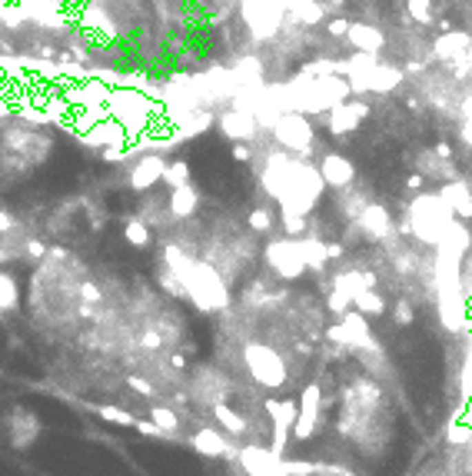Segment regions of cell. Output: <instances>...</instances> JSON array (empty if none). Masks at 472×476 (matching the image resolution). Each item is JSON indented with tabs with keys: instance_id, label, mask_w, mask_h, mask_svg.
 Listing matches in <instances>:
<instances>
[{
	"instance_id": "obj_1",
	"label": "cell",
	"mask_w": 472,
	"mask_h": 476,
	"mask_svg": "<svg viewBox=\"0 0 472 476\" xmlns=\"http://www.w3.org/2000/svg\"><path fill=\"white\" fill-rule=\"evenodd\" d=\"M183 284V290L189 293V300L200 306V310H223L227 306V286H223V280L213 273L209 267H189L187 277L180 280Z\"/></svg>"
},
{
	"instance_id": "obj_2",
	"label": "cell",
	"mask_w": 472,
	"mask_h": 476,
	"mask_svg": "<svg viewBox=\"0 0 472 476\" xmlns=\"http://www.w3.org/2000/svg\"><path fill=\"white\" fill-rule=\"evenodd\" d=\"M243 363H246V370H249V377L260 386H266V390H276V386L286 383V366L280 360V353L263 346V343H249L243 350Z\"/></svg>"
},
{
	"instance_id": "obj_3",
	"label": "cell",
	"mask_w": 472,
	"mask_h": 476,
	"mask_svg": "<svg viewBox=\"0 0 472 476\" xmlns=\"http://www.w3.org/2000/svg\"><path fill=\"white\" fill-rule=\"evenodd\" d=\"M240 466L249 476H286L283 457L266 450V446H243L240 450Z\"/></svg>"
},
{
	"instance_id": "obj_4",
	"label": "cell",
	"mask_w": 472,
	"mask_h": 476,
	"mask_svg": "<svg viewBox=\"0 0 472 476\" xmlns=\"http://www.w3.org/2000/svg\"><path fill=\"white\" fill-rule=\"evenodd\" d=\"M266 413L273 417V453H283V446H286V430L296 423V403L289 400H266Z\"/></svg>"
},
{
	"instance_id": "obj_5",
	"label": "cell",
	"mask_w": 472,
	"mask_h": 476,
	"mask_svg": "<svg viewBox=\"0 0 472 476\" xmlns=\"http://www.w3.org/2000/svg\"><path fill=\"white\" fill-rule=\"evenodd\" d=\"M266 257H269V264L280 270L283 277H300L302 270H306V260H302V250L300 244H273V247L266 250Z\"/></svg>"
},
{
	"instance_id": "obj_6",
	"label": "cell",
	"mask_w": 472,
	"mask_h": 476,
	"mask_svg": "<svg viewBox=\"0 0 472 476\" xmlns=\"http://www.w3.org/2000/svg\"><path fill=\"white\" fill-rule=\"evenodd\" d=\"M300 419H296V439H309L316 433V417H320V386L309 383L302 390V400H300Z\"/></svg>"
},
{
	"instance_id": "obj_7",
	"label": "cell",
	"mask_w": 472,
	"mask_h": 476,
	"mask_svg": "<svg viewBox=\"0 0 472 476\" xmlns=\"http://www.w3.org/2000/svg\"><path fill=\"white\" fill-rule=\"evenodd\" d=\"M329 337L340 343H349V346H369L373 343V337H369V326H366V320L359 317V313H349V317H342L340 326H333L329 330Z\"/></svg>"
},
{
	"instance_id": "obj_8",
	"label": "cell",
	"mask_w": 472,
	"mask_h": 476,
	"mask_svg": "<svg viewBox=\"0 0 472 476\" xmlns=\"http://www.w3.org/2000/svg\"><path fill=\"white\" fill-rule=\"evenodd\" d=\"M10 433H14V446L17 450H27L34 439H37V433H40V419L30 413V410H14L10 413Z\"/></svg>"
},
{
	"instance_id": "obj_9",
	"label": "cell",
	"mask_w": 472,
	"mask_h": 476,
	"mask_svg": "<svg viewBox=\"0 0 472 476\" xmlns=\"http://www.w3.org/2000/svg\"><path fill=\"white\" fill-rule=\"evenodd\" d=\"M189 446H193L196 453H203V457H223V453H229V443L223 439V433H220V430H213V426L196 430L193 439H189Z\"/></svg>"
},
{
	"instance_id": "obj_10",
	"label": "cell",
	"mask_w": 472,
	"mask_h": 476,
	"mask_svg": "<svg viewBox=\"0 0 472 476\" xmlns=\"http://www.w3.org/2000/svg\"><path fill=\"white\" fill-rule=\"evenodd\" d=\"M322 177L333 184V187H342V184H349V177H353V167L342 160V157H329L326 163H322Z\"/></svg>"
},
{
	"instance_id": "obj_11",
	"label": "cell",
	"mask_w": 472,
	"mask_h": 476,
	"mask_svg": "<svg viewBox=\"0 0 472 476\" xmlns=\"http://www.w3.org/2000/svg\"><path fill=\"white\" fill-rule=\"evenodd\" d=\"M213 413H216V419L227 426V433H236V437H243V433H246V419L240 417V413H233L223 400L213 403Z\"/></svg>"
},
{
	"instance_id": "obj_12",
	"label": "cell",
	"mask_w": 472,
	"mask_h": 476,
	"mask_svg": "<svg viewBox=\"0 0 472 476\" xmlns=\"http://www.w3.org/2000/svg\"><path fill=\"white\" fill-rule=\"evenodd\" d=\"M20 293H17V280L10 273H0V313H10L17 310Z\"/></svg>"
},
{
	"instance_id": "obj_13",
	"label": "cell",
	"mask_w": 472,
	"mask_h": 476,
	"mask_svg": "<svg viewBox=\"0 0 472 476\" xmlns=\"http://www.w3.org/2000/svg\"><path fill=\"white\" fill-rule=\"evenodd\" d=\"M150 419L167 433V437H173L176 430H180V419H176V413H173L170 406H160V403H153L150 406Z\"/></svg>"
},
{
	"instance_id": "obj_14",
	"label": "cell",
	"mask_w": 472,
	"mask_h": 476,
	"mask_svg": "<svg viewBox=\"0 0 472 476\" xmlns=\"http://www.w3.org/2000/svg\"><path fill=\"white\" fill-rule=\"evenodd\" d=\"M170 207L176 217H189L193 213V207H196V193L189 190V187H173V200Z\"/></svg>"
},
{
	"instance_id": "obj_15",
	"label": "cell",
	"mask_w": 472,
	"mask_h": 476,
	"mask_svg": "<svg viewBox=\"0 0 472 476\" xmlns=\"http://www.w3.org/2000/svg\"><path fill=\"white\" fill-rule=\"evenodd\" d=\"M446 204H449V210L462 213V217H469L472 213V200H469V190H466V187H453V190H446Z\"/></svg>"
},
{
	"instance_id": "obj_16",
	"label": "cell",
	"mask_w": 472,
	"mask_h": 476,
	"mask_svg": "<svg viewBox=\"0 0 472 476\" xmlns=\"http://www.w3.org/2000/svg\"><path fill=\"white\" fill-rule=\"evenodd\" d=\"M353 304L359 306V313H373V317H376V313H382V310H386V304H382V300H379L376 293H369V286H366V290H359L356 297H353Z\"/></svg>"
},
{
	"instance_id": "obj_17",
	"label": "cell",
	"mask_w": 472,
	"mask_h": 476,
	"mask_svg": "<svg viewBox=\"0 0 472 476\" xmlns=\"http://www.w3.org/2000/svg\"><path fill=\"white\" fill-rule=\"evenodd\" d=\"M160 160H156V163H153V160H147V163H140V170L133 173V187H136V190H143V187H150L153 180H156V177H160Z\"/></svg>"
},
{
	"instance_id": "obj_18",
	"label": "cell",
	"mask_w": 472,
	"mask_h": 476,
	"mask_svg": "<svg viewBox=\"0 0 472 476\" xmlns=\"http://www.w3.org/2000/svg\"><path fill=\"white\" fill-rule=\"evenodd\" d=\"M96 417H103L107 423H116V426H136V417L116 410V406H96Z\"/></svg>"
},
{
	"instance_id": "obj_19",
	"label": "cell",
	"mask_w": 472,
	"mask_h": 476,
	"mask_svg": "<svg viewBox=\"0 0 472 476\" xmlns=\"http://www.w3.org/2000/svg\"><path fill=\"white\" fill-rule=\"evenodd\" d=\"M300 250H302V260H306V267H316L320 270L322 264H326V247L322 244H300Z\"/></svg>"
},
{
	"instance_id": "obj_20",
	"label": "cell",
	"mask_w": 472,
	"mask_h": 476,
	"mask_svg": "<svg viewBox=\"0 0 472 476\" xmlns=\"http://www.w3.org/2000/svg\"><path fill=\"white\" fill-rule=\"evenodd\" d=\"M362 220H366V230H373V233H379V237H382V233H389V217H386L379 207L366 210V217H362Z\"/></svg>"
},
{
	"instance_id": "obj_21",
	"label": "cell",
	"mask_w": 472,
	"mask_h": 476,
	"mask_svg": "<svg viewBox=\"0 0 472 476\" xmlns=\"http://www.w3.org/2000/svg\"><path fill=\"white\" fill-rule=\"evenodd\" d=\"M283 466H286V476H313L322 470L320 463H302V459H283Z\"/></svg>"
},
{
	"instance_id": "obj_22",
	"label": "cell",
	"mask_w": 472,
	"mask_h": 476,
	"mask_svg": "<svg viewBox=\"0 0 472 476\" xmlns=\"http://www.w3.org/2000/svg\"><path fill=\"white\" fill-rule=\"evenodd\" d=\"M127 240H130L133 247H147V244H150V233H147V227H143L140 220H130V224H127Z\"/></svg>"
},
{
	"instance_id": "obj_23",
	"label": "cell",
	"mask_w": 472,
	"mask_h": 476,
	"mask_svg": "<svg viewBox=\"0 0 472 476\" xmlns=\"http://www.w3.org/2000/svg\"><path fill=\"white\" fill-rule=\"evenodd\" d=\"M446 439H449V443H472V430L466 423H453V426L446 430Z\"/></svg>"
},
{
	"instance_id": "obj_24",
	"label": "cell",
	"mask_w": 472,
	"mask_h": 476,
	"mask_svg": "<svg viewBox=\"0 0 472 476\" xmlns=\"http://www.w3.org/2000/svg\"><path fill=\"white\" fill-rule=\"evenodd\" d=\"M167 180H170L173 187H183L187 184V167L183 163H173V170H167Z\"/></svg>"
},
{
	"instance_id": "obj_25",
	"label": "cell",
	"mask_w": 472,
	"mask_h": 476,
	"mask_svg": "<svg viewBox=\"0 0 472 476\" xmlns=\"http://www.w3.org/2000/svg\"><path fill=\"white\" fill-rule=\"evenodd\" d=\"M133 430H140L143 437H167V433H163L156 423H143V419H136V426H133Z\"/></svg>"
},
{
	"instance_id": "obj_26",
	"label": "cell",
	"mask_w": 472,
	"mask_h": 476,
	"mask_svg": "<svg viewBox=\"0 0 472 476\" xmlns=\"http://www.w3.org/2000/svg\"><path fill=\"white\" fill-rule=\"evenodd\" d=\"M130 386L136 393H143V397H153V386L150 383H143V377H130Z\"/></svg>"
},
{
	"instance_id": "obj_27",
	"label": "cell",
	"mask_w": 472,
	"mask_h": 476,
	"mask_svg": "<svg viewBox=\"0 0 472 476\" xmlns=\"http://www.w3.org/2000/svg\"><path fill=\"white\" fill-rule=\"evenodd\" d=\"M253 227H256V230H269V213H266V210H256V213H253Z\"/></svg>"
},
{
	"instance_id": "obj_28",
	"label": "cell",
	"mask_w": 472,
	"mask_h": 476,
	"mask_svg": "<svg viewBox=\"0 0 472 476\" xmlns=\"http://www.w3.org/2000/svg\"><path fill=\"white\" fill-rule=\"evenodd\" d=\"M396 320H399V324H413V310H409V306H399Z\"/></svg>"
},
{
	"instance_id": "obj_29",
	"label": "cell",
	"mask_w": 472,
	"mask_h": 476,
	"mask_svg": "<svg viewBox=\"0 0 472 476\" xmlns=\"http://www.w3.org/2000/svg\"><path fill=\"white\" fill-rule=\"evenodd\" d=\"M83 300H87V304H96V300H100V293H96V286H83Z\"/></svg>"
},
{
	"instance_id": "obj_30",
	"label": "cell",
	"mask_w": 472,
	"mask_h": 476,
	"mask_svg": "<svg viewBox=\"0 0 472 476\" xmlns=\"http://www.w3.org/2000/svg\"><path fill=\"white\" fill-rule=\"evenodd\" d=\"M10 227H14V220H10V217H7V213L0 210V233H7Z\"/></svg>"
},
{
	"instance_id": "obj_31",
	"label": "cell",
	"mask_w": 472,
	"mask_h": 476,
	"mask_svg": "<svg viewBox=\"0 0 472 476\" xmlns=\"http://www.w3.org/2000/svg\"><path fill=\"white\" fill-rule=\"evenodd\" d=\"M3 260H7V250H3V244H0V264H3Z\"/></svg>"
}]
</instances>
